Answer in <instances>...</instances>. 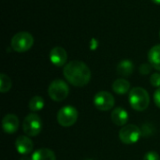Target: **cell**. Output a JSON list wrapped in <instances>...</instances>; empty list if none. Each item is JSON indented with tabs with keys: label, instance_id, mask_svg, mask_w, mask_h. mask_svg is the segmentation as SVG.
I'll list each match as a JSON object with an SVG mask.
<instances>
[{
	"label": "cell",
	"instance_id": "ac0fdd59",
	"mask_svg": "<svg viewBox=\"0 0 160 160\" xmlns=\"http://www.w3.org/2000/svg\"><path fill=\"white\" fill-rule=\"evenodd\" d=\"M11 85H12V82H11L10 78L8 75L2 73L0 75V92L7 93L8 91L10 90Z\"/></svg>",
	"mask_w": 160,
	"mask_h": 160
},
{
	"label": "cell",
	"instance_id": "3957f363",
	"mask_svg": "<svg viewBox=\"0 0 160 160\" xmlns=\"http://www.w3.org/2000/svg\"><path fill=\"white\" fill-rule=\"evenodd\" d=\"M69 93L68 85L63 80L57 79L52 81L48 88L49 97L55 102H61L65 100Z\"/></svg>",
	"mask_w": 160,
	"mask_h": 160
},
{
	"label": "cell",
	"instance_id": "9a60e30c",
	"mask_svg": "<svg viewBox=\"0 0 160 160\" xmlns=\"http://www.w3.org/2000/svg\"><path fill=\"white\" fill-rule=\"evenodd\" d=\"M31 160H56V158L54 152L51 149L41 148L33 153Z\"/></svg>",
	"mask_w": 160,
	"mask_h": 160
},
{
	"label": "cell",
	"instance_id": "7402d4cb",
	"mask_svg": "<svg viewBox=\"0 0 160 160\" xmlns=\"http://www.w3.org/2000/svg\"><path fill=\"white\" fill-rule=\"evenodd\" d=\"M154 100H155V104L160 109V87L156 90L154 94Z\"/></svg>",
	"mask_w": 160,
	"mask_h": 160
},
{
	"label": "cell",
	"instance_id": "e0dca14e",
	"mask_svg": "<svg viewBox=\"0 0 160 160\" xmlns=\"http://www.w3.org/2000/svg\"><path fill=\"white\" fill-rule=\"evenodd\" d=\"M44 105H45V102H44L43 98L39 96H36L29 100L28 108L32 112H38L44 108Z\"/></svg>",
	"mask_w": 160,
	"mask_h": 160
},
{
	"label": "cell",
	"instance_id": "9c48e42d",
	"mask_svg": "<svg viewBox=\"0 0 160 160\" xmlns=\"http://www.w3.org/2000/svg\"><path fill=\"white\" fill-rule=\"evenodd\" d=\"M50 60L52 64L56 67H63L66 65L68 60V53L62 47H54L50 52Z\"/></svg>",
	"mask_w": 160,
	"mask_h": 160
},
{
	"label": "cell",
	"instance_id": "5bb4252c",
	"mask_svg": "<svg viewBox=\"0 0 160 160\" xmlns=\"http://www.w3.org/2000/svg\"><path fill=\"white\" fill-rule=\"evenodd\" d=\"M112 88L117 95H126L130 89V83L126 79H117L113 82Z\"/></svg>",
	"mask_w": 160,
	"mask_h": 160
},
{
	"label": "cell",
	"instance_id": "ba28073f",
	"mask_svg": "<svg viewBox=\"0 0 160 160\" xmlns=\"http://www.w3.org/2000/svg\"><path fill=\"white\" fill-rule=\"evenodd\" d=\"M94 104L98 110L102 112H107L113 108L114 98L108 91H100L95 95Z\"/></svg>",
	"mask_w": 160,
	"mask_h": 160
},
{
	"label": "cell",
	"instance_id": "ffe728a7",
	"mask_svg": "<svg viewBox=\"0 0 160 160\" xmlns=\"http://www.w3.org/2000/svg\"><path fill=\"white\" fill-rule=\"evenodd\" d=\"M150 83L154 87H160V73H153L150 77Z\"/></svg>",
	"mask_w": 160,
	"mask_h": 160
},
{
	"label": "cell",
	"instance_id": "44dd1931",
	"mask_svg": "<svg viewBox=\"0 0 160 160\" xmlns=\"http://www.w3.org/2000/svg\"><path fill=\"white\" fill-rule=\"evenodd\" d=\"M143 160H160V157L157 152L150 151V152H147L144 155Z\"/></svg>",
	"mask_w": 160,
	"mask_h": 160
},
{
	"label": "cell",
	"instance_id": "52a82bcc",
	"mask_svg": "<svg viewBox=\"0 0 160 160\" xmlns=\"http://www.w3.org/2000/svg\"><path fill=\"white\" fill-rule=\"evenodd\" d=\"M142 136V130L135 125H126L119 131L120 141L128 145L136 143Z\"/></svg>",
	"mask_w": 160,
	"mask_h": 160
},
{
	"label": "cell",
	"instance_id": "484cf974",
	"mask_svg": "<svg viewBox=\"0 0 160 160\" xmlns=\"http://www.w3.org/2000/svg\"><path fill=\"white\" fill-rule=\"evenodd\" d=\"M88 160H92V159H88Z\"/></svg>",
	"mask_w": 160,
	"mask_h": 160
},
{
	"label": "cell",
	"instance_id": "7a4b0ae2",
	"mask_svg": "<svg viewBox=\"0 0 160 160\" xmlns=\"http://www.w3.org/2000/svg\"><path fill=\"white\" fill-rule=\"evenodd\" d=\"M128 100L130 106L138 112L145 111L150 104L149 94L142 87H134L131 89L128 95Z\"/></svg>",
	"mask_w": 160,
	"mask_h": 160
},
{
	"label": "cell",
	"instance_id": "6da1fadb",
	"mask_svg": "<svg viewBox=\"0 0 160 160\" xmlns=\"http://www.w3.org/2000/svg\"><path fill=\"white\" fill-rule=\"evenodd\" d=\"M66 80L76 87L85 86L91 80V70L88 66L80 60L68 62L63 69Z\"/></svg>",
	"mask_w": 160,
	"mask_h": 160
},
{
	"label": "cell",
	"instance_id": "4fadbf2b",
	"mask_svg": "<svg viewBox=\"0 0 160 160\" xmlns=\"http://www.w3.org/2000/svg\"><path fill=\"white\" fill-rule=\"evenodd\" d=\"M148 61L151 66L160 71V44L153 46L148 52Z\"/></svg>",
	"mask_w": 160,
	"mask_h": 160
},
{
	"label": "cell",
	"instance_id": "d4e9b609",
	"mask_svg": "<svg viewBox=\"0 0 160 160\" xmlns=\"http://www.w3.org/2000/svg\"><path fill=\"white\" fill-rule=\"evenodd\" d=\"M159 37H160V31H159Z\"/></svg>",
	"mask_w": 160,
	"mask_h": 160
},
{
	"label": "cell",
	"instance_id": "d6986e66",
	"mask_svg": "<svg viewBox=\"0 0 160 160\" xmlns=\"http://www.w3.org/2000/svg\"><path fill=\"white\" fill-rule=\"evenodd\" d=\"M152 68H154L151 66L150 63H144V64H142V65L140 66L139 70H140V73H141V74H142V75H147V74H149V73L152 71Z\"/></svg>",
	"mask_w": 160,
	"mask_h": 160
},
{
	"label": "cell",
	"instance_id": "2e32d148",
	"mask_svg": "<svg viewBox=\"0 0 160 160\" xmlns=\"http://www.w3.org/2000/svg\"><path fill=\"white\" fill-rule=\"evenodd\" d=\"M116 69H117V73L119 75H121L123 77H128L132 74V72L134 70V65L130 60L125 59V60H122L118 64Z\"/></svg>",
	"mask_w": 160,
	"mask_h": 160
},
{
	"label": "cell",
	"instance_id": "277c9868",
	"mask_svg": "<svg viewBox=\"0 0 160 160\" xmlns=\"http://www.w3.org/2000/svg\"><path fill=\"white\" fill-rule=\"evenodd\" d=\"M34 44V38L28 32H19L11 38V48L17 52H27Z\"/></svg>",
	"mask_w": 160,
	"mask_h": 160
},
{
	"label": "cell",
	"instance_id": "30bf717a",
	"mask_svg": "<svg viewBox=\"0 0 160 160\" xmlns=\"http://www.w3.org/2000/svg\"><path fill=\"white\" fill-rule=\"evenodd\" d=\"M33 142L27 136H20L15 141V148L17 152L22 156H27L33 151Z\"/></svg>",
	"mask_w": 160,
	"mask_h": 160
},
{
	"label": "cell",
	"instance_id": "7c38bea8",
	"mask_svg": "<svg viewBox=\"0 0 160 160\" xmlns=\"http://www.w3.org/2000/svg\"><path fill=\"white\" fill-rule=\"evenodd\" d=\"M111 118L112 123H114L116 126L124 127L127 125L128 121V112L122 107L114 108L112 112Z\"/></svg>",
	"mask_w": 160,
	"mask_h": 160
},
{
	"label": "cell",
	"instance_id": "8992f818",
	"mask_svg": "<svg viewBox=\"0 0 160 160\" xmlns=\"http://www.w3.org/2000/svg\"><path fill=\"white\" fill-rule=\"evenodd\" d=\"M77 119L78 111L73 106H64L57 112V122L62 127H71L77 122Z\"/></svg>",
	"mask_w": 160,
	"mask_h": 160
},
{
	"label": "cell",
	"instance_id": "8fae6325",
	"mask_svg": "<svg viewBox=\"0 0 160 160\" xmlns=\"http://www.w3.org/2000/svg\"><path fill=\"white\" fill-rule=\"evenodd\" d=\"M2 128L5 133L13 134L18 130L19 128V119L13 113L6 114L2 120Z\"/></svg>",
	"mask_w": 160,
	"mask_h": 160
},
{
	"label": "cell",
	"instance_id": "cb8c5ba5",
	"mask_svg": "<svg viewBox=\"0 0 160 160\" xmlns=\"http://www.w3.org/2000/svg\"><path fill=\"white\" fill-rule=\"evenodd\" d=\"M21 160H31V158H27V157H24V158H22Z\"/></svg>",
	"mask_w": 160,
	"mask_h": 160
},
{
	"label": "cell",
	"instance_id": "5b68a950",
	"mask_svg": "<svg viewBox=\"0 0 160 160\" xmlns=\"http://www.w3.org/2000/svg\"><path fill=\"white\" fill-rule=\"evenodd\" d=\"M42 121L36 113L28 114L22 123V130L28 137H36L42 130Z\"/></svg>",
	"mask_w": 160,
	"mask_h": 160
},
{
	"label": "cell",
	"instance_id": "603a6c76",
	"mask_svg": "<svg viewBox=\"0 0 160 160\" xmlns=\"http://www.w3.org/2000/svg\"><path fill=\"white\" fill-rule=\"evenodd\" d=\"M152 2H154L155 4H157V5H160V0H151Z\"/></svg>",
	"mask_w": 160,
	"mask_h": 160
}]
</instances>
